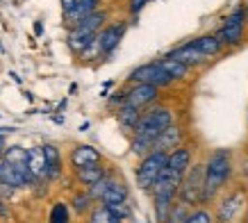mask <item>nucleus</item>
Returning <instances> with one entry per match:
<instances>
[{
    "label": "nucleus",
    "mask_w": 248,
    "mask_h": 223,
    "mask_svg": "<svg viewBox=\"0 0 248 223\" xmlns=\"http://www.w3.org/2000/svg\"><path fill=\"white\" fill-rule=\"evenodd\" d=\"M157 64H159L162 68H164V73L169 75V78H171L173 82L185 80V78L189 75V68L185 66V64H180L178 60H173V57H166V55H164V57H159Z\"/></svg>",
    "instance_id": "nucleus-23"
},
{
    "label": "nucleus",
    "mask_w": 248,
    "mask_h": 223,
    "mask_svg": "<svg viewBox=\"0 0 248 223\" xmlns=\"http://www.w3.org/2000/svg\"><path fill=\"white\" fill-rule=\"evenodd\" d=\"M87 130H89V121H84L82 126H80V132H87Z\"/></svg>",
    "instance_id": "nucleus-39"
},
{
    "label": "nucleus",
    "mask_w": 248,
    "mask_h": 223,
    "mask_svg": "<svg viewBox=\"0 0 248 223\" xmlns=\"http://www.w3.org/2000/svg\"><path fill=\"white\" fill-rule=\"evenodd\" d=\"M244 28H246V9L234 7L232 12L223 18V25H221L217 32V39L221 41V46L237 48V46L244 44Z\"/></svg>",
    "instance_id": "nucleus-5"
},
{
    "label": "nucleus",
    "mask_w": 248,
    "mask_h": 223,
    "mask_svg": "<svg viewBox=\"0 0 248 223\" xmlns=\"http://www.w3.org/2000/svg\"><path fill=\"white\" fill-rule=\"evenodd\" d=\"M2 159H5V164H25L28 148H23V146H7L2 150Z\"/></svg>",
    "instance_id": "nucleus-25"
},
{
    "label": "nucleus",
    "mask_w": 248,
    "mask_h": 223,
    "mask_svg": "<svg viewBox=\"0 0 248 223\" xmlns=\"http://www.w3.org/2000/svg\"><path fill=\"white\" fill-rule=\"evenodd\" d=\"M187 216H189V205H185V203H180V201H173L166 223H185Z\"/></svg>",
    "instance_id": "nucleus-27"
},
{
    "label": "nucleus",
    "mask_w": 248,
    "mask_h": 223,
    "mask_svg": "<svg viewBox=\"0 0 248 223\" xmlns=\"http://www.w3.org/2000/svg\"><path fill=\"white\" fill-rule=\"evenodd\" d=\"M9 214V209H7V205H5V201L0 198V216H7Z\"/></svg>",
    "instance_id": "nucleus-36"
},
{
    "label": "nucleus",
    "mask_w": 248,
    "mask_h": 223,
    "mask_svg": "<svg viewBox=\"0 0 248 223\" xmlns=\"http://www.w3.org/2000/svg\"><path fill=\"white\" fill-rule=\"evenodd\" d=\"M123 105H125V89H119V91H114L112 96H107V107L119 110Z\"/></svg>",
    "instance_id": "nucleus-33"
},
{
    "label": "nucleus",
    "mask_w": 248,
    "mask_h": 223,
    "mask_svg": "<svg viewBox=\"0 0 248 223\" xmlns=\"http://www.w3.org/2000/svg\"><path fill=\"white\" fill-rule=\"evenodd\" d=\"M244 9H246V18H248V5H246V7H244Z\"/></svg>",
    "instance_id": "nucleus-41"
},
{
    "label": "nucleus",
    "mask_w": 248,
    "mask_h": 223,
    "mask_svg": "<svg viewBox=\"0 0 248 223\" xmlns=\"http://www.w3.org/2000/svg\"><path fill=\"white\" fill-rule=\"evenodd\" d=\"M109 212H112L119 221H125L132 216V209H130V203H112V205H105Z\"/></svg>",
    "instance_id": "nucleus-31"
},
{
    "label": "nucleus",
    "mask_w": 248,
    "mask_h": 223,
    "mask_svg": "<svg viewBox=\"0 0 248 223\" xmlns=\"http://www.w3.org/2000/svg\"><path fill=\"white\" fill-rule=\"evenodd\" d=\"M44 150V159H46V173H48V180L53 182L62 175V153L55 143H44L41 146Z\"/></svg>",
    "instance_id": "nucleus-17"
},
{
    "label": "nucleus",
    "mask_w": 248,
    "mask_h": 223,
    "mask_svg": "<svg viewBox=\"0 0 248 223\" xmlns=\"http://www.w3.org/2000/svg\"><path fill=\"white\" fill-rule=\"evenodd\" d=\"M109 182H112V175L107 173L103 180H98L96 185H91V187H87V193L91 196V201H100L103 198V193L107 191V187H109Z\"/></svg>",
    "instance_id": "nucleus-30"
},
{
    "label": "nucleus",
    "mask_w": 248,
    "mask_h": 223,
    "mask_svg": "<svg viewBox=\"0 0 248 223\" xmlns=\"http://www.w3.org/2000/svg\"><path fill=\"white\" fill-rule=\"evenodd\" d=\"M191 46L203 55L205 60H212V57H217L218 52L223 50V46L217 39V34H201V37L191 39Z\"/></svg>",
    "instance_id": "nucleus-19"
},
{
    "label": "nucleus",
    "mask_w": 248,
    "mask_h": 223,
    "mask_svg": "<svg viewBox=\"0 0 248 223\" xmlns=\"http://www.w3.org/2000/svg\"><path fill=\"white\" fill-rule=\"evenodd\" d=\"M166 153H159V150H151L148 155L141 157V162L137 166L135 171V178H137V185L141 189H151L155 185V180L162 175V171L166 169Z\"/></svg>",
    "instance_id": "nucleus-6"
},
{
    "label": "nucleus",
    "mask_w": 248,
    "mask_h": 223,
    "mask_svg": "<svg viewBox=\"0 0 248 223\" xmlns=\"http://www.w3.org/2000/svg\"><path fill=\"white\" fill-rule=\"evenodd\" d=\"M28 169H30L32 178H34V185L37 182H48V173H46V159H44V150L41 146H32L28 148Z\"/></svg>",
    "instance_id": "nucleus-16"
},
{
    "label": "nucleus",
    "mask_w": 248,
    "mask_h": 223,
    "mask_svg": "<svg viewBox=\"0 0 248 223\" xmlns=\"http://www.w3.org/2000/svg\"><path fill=\"white\" fill-rule=\"evenodd\" d=\"M214 219H212V214L207 212V209H196V212H191V214L185 219V223H212Z\"/></svg>",
    "instance_id": "nucleus-32"
},
{
    "label": "nucleus",
    "mask_w": 248,
    "mask_h": 223,
    "mask_svg": "<svg viewBox=\"0 0 248 223\" xmlns=\"http://www.w3.org/2000/svg\"><path fill=\"white\" fill-rule=\"evenodd\" d=\"M189 166H191V150L185 148V146H178L166 157V169L180 173V175H185L189 171Z\"/></svg>",
    "instance_id": "nucleus-18"
},
{
    "label": "nucleus",
    "mask_w": 248,
    "mask_h": 223,
    "mask_svg": "<svg viewBox=\"0 0 248 223\" xmlns=\"http://www.w3.org/2000/svg\"><path fill=\"white\" fill-rule=\"evenodd\" d=\"M125 82L128 84H153L157 89H166V87L173 84V80L164 73V68L157 64V60L146 62V64H139L137 68H132L130 75L125 78Z\"/></svg>",
    "instance_id": "nucleus-7"
},
{
    "label": "nucleus",
    "mask_w": 248,
    "mask_h": 223,
    "mask_svg": "<svg viewBox=\"0 0 248 223\" xmlns=\"http://www.w3.org/2000/svg\"><path fill=\"white\" fill-rule=\"evenodd\" d=\"M68 162H71V166L78 171V169H84V166L103 162V155H100V150L89 146V143H80V146H73V148H71Z\"/></svg>",
    "instance_id": "nucleus-12"
},
{
    "label": "nucleus",
    "mask_w": 248,
    "mask_h": 223,
    "mask_svg": "<svg viewBox=\"0 0 248 223\" xmlns=\"http://www.w3.org/2000/svg\"><path fill=\"white\" fill-rule=\"evenodd\" d=\"M107 23H109V12L107 9H98L93 14H89L87 18L73 25V28H68V34H66V46L68 50L73 52V55H80V52L91 44V39L96 37L98 32L105 28Z\"/></svg>",
    "instance_id": "nucleus-2"
},
{
    "label": "nucleus",
    "mask_w": 248,
    "mask_h": 223,
    "mask_svg": "<svg viewBox=\"0 0 248 223\" xmlns=\"http://www.w3.org/2000/svg\"><path fill=\"white\" fill-rule=\"evenodd\" d=\"M114 112H116V123H119L121 130H123L125 134H132L137 121H139V116H141V110L130 107V105H123V107H119V110H114Z\"/></svg>",
    "instance_id": "nucleus-21"
},
{
    "label": "nucleus",
    "mask_w": 248,
    "mask_h": 223,
    "mask_svg": "<svg viewBox=\"0 0 248 223\" xmlns=\"http://www.w3.org/2000/svg\"><path fill=\"white\" fill-rule=\"evenodd\" d=\"M2 166H5V159H2V155H0V171H2Z\"/></svg>",
    "instance_id": "nucleus-40"
},
{
    "label": "nucleus",
    "mask_w": 248,
    "mask_h": 223,
    "mask_svg": "<svg viewBox=\"0 0 248 223\" xmlns=\"http://www.w3.org/2000/svg\"><path fill=\"white\" fill-rule=\"evenodd\" d=\"M180 182H182L180 173L171 171V169H164L162 175L155 180V185H153L148 191L153 193V198H171V201H175V198H178Z\"/></svg>",
    "instance_id": "nucleus-11"
},
{
    "label": "nucleus",
    "mask_w": 248,
    "mask_h": 223,
    "mask_svg": "<svg viewBox=\"0 0 248 223\" xmlns=\"http://www.w3.org/2000/svg\"><path fill=\"white\" fill-rule=\"evenodd\" d=\"M128 198H130L128 185H125L123 180L112 178V182H109V187H107V191L103 193V198H100V205H112V203H128Z\"/></svg>",
    "instance_id": "nucleus-20"
},
{
    "label": "nucleus",
    "mask_w": 248,
    "mask_h": 223,
    "mask_svg": "<svg viewBox=\"0 0 248 223\" xmlns=\"http://www.w3.org/2000/svg\"><path fill=\"white\" fill-rule=\"evenodd\" d=\"M166 57H173V60H178L180 64H185V66L191 71V68H201L203 64H207L210 60H205L201 52L196 50L194 46H191V41H185V44H180V46H175Z\"/></svg>",
    "instance_id": "nucleus-13"
},
{
    "label": "nucleus",
    "mask_w": 248,
    "mask_h": 223,
    "mask_svg": "<svg viewBox=\"0 0 248 223\" xmlns=\"http://www.w3.org/2000/svg\"><path fill=\"white\" fill-rule=\"evenodd\" d=\"M171 123H175L171 107H166V105H155L153 107L151 105L146 112H141V116H139L135 130H132V137H143V139L155 142L162 134V130H166Z\"/></svg>",
    "instance_id": "nucleus-3"
},
{
    "label": "nucleus",
    "mask_w": 248,
    "mask_h": 223,
    "mask_svg": "<svg viewBox=\"0 0 248 223\" xmlns=\"http://www.w3.org/2000/svg\"><path fill=\"white\" fill-rule=\"evenodd\" d=\"M105 175H107V169L103 166V162L91 164V166H84V169H78V171H76L78 182H80V185H84V187L96 185L98 180H103Z\"/></svg>",
    "instance_id": "nucleus-22"
},
{
    "label": "nucleus",
    "mask_w": 248,
    "mask_h": 223,
    "mask_svg": "<svg viewBox=\"0 0 248 223\" xmlns=\"http://www.w3.org/2000/svg\"><path fill=\"white\" fill-rule=\"evenodd\" d=\"M241 205H244V193L241 191H234L230 193L226 201L218 205V212H217V221L218 223H232L239 214Z\"/></svg>",
    "instance_id": "nucleus-15"
},
{
    "label": "nucleus",
    "mask_w": 248,
    "mask_h": 223,
    "mask_svg": "<svg viewBox=\"0 0 248 223\" xmlns=\"http://www.w3.org/2000/svg\"><path fill=\"white\" fill-rule=\"evenodd\" d=\"M9 75H12V80H14L16 84H21V78H18V73H14V71H12V73H9Z\"/></svg>",
    "instance_id": "nucleus-38"
},
{
    "label": "nucleus",
    "mask_w": 248,
    "mask_h": 223,
    "mask_svg": "<svg viewBox=\"0 0 248 223\" xmlns=\"http://www.w3.org/2000/svg\"><path fill=\"white\" fill-rule=\"evenodd\" d=\"M98 9L100 0H62V21L66 28H73Z\"/></svg>",
    "instance_id": "nucleus-9"
},
{
    "label": "nucleus",
    "mask_w": 248,
    "mask_h": 223,
    "mask_svg": "<svg viewBox=\"0 0 248 223\" xmlns=\"http://www.w3.org/2000/svg\"><path fill=\"white\" fill-rule=\"evenodd\" d=\"M5 148H7V139L0 134V155H2V150H5Z\"/></svg>",
    "instance_id": "nucleus-37"
},
{
    "label": "nucleus",
    "mask_w": 248,
    "mask_h": 223,
    "mask_svg": "<svg viewBox=\"0 0 248 223\" xmlns=\"http://www.w3.org/2000/svg\"><path fill=\"white\" fill-rule=\"evenodd\" d=\"M178 146H182V127L178 126V123H171V126L166 127V130H162V134L155 139L153 150H159V153H166V155H169V153L175 150Z\"/></svg>",
    "instance_id": "nucleus-14"
},
{
    "label": "nucleus",
    "mask_w": 248,
    "mask_h": 223,
    "mask_svg": "<svg viewBox=\"0 0 248 223\" xmlns=\"http://www.w3.org/2000/svg\"><path fill=\"white\" fill-rule=\"evenodd\" d=\"M128 25H130L128 21H112L98 32L96 39L98 46H100V57H112L114 50L119 48L121 39L125 37V32H128Z\"/></svg>",
    "instance_id": "nucleus-8"
},
{
    "label": "nucleus",
    "mask_w": 248,
    "mask_h": 223,
    "mask_svg": "<svg viewBox=\"0 0 248 223\" xmlns=\"http://www.w3.org/2000/svg\"><path fill=\"white\" fill-rule=\"evenodd\" d=\"M71 205L76 209V214H87L91 209V205H93V201H91V196L87 191H80L71 198Z\"/></svg>",
    "instance_id": "nucleus-28"
},
{
    "label": "nucleus",
    "mask_w": 248,
    "mask_h": 223,
    "mask_svg": "<svg viewBox=\"0 0 248 223\" xmlns=\"http://www.w3.org/2000/svg\"><path fill=\"white\" fill-rule=\"evenodd\" d=\"M89 223H121L116 216L105 207V205H98L89 212Z\"/></svg>",
    "instance_id": "nucleus-26"
},
{
    "label": "nucleus",
    "mask_w": 248,
    "mask_h": 223,
    "mask_svg": "<svg viewBox=\"0 0 248 223\" xmlns=\"http://www.w3.org/2000/svg\"><path fill=\"white\" fill-rule=\"evenodd\" d=\"M159 100V89L153 84H128L125 87V105L137 107V110H146L153 103Z\"/></svg>",
    "instance_id": "nucleus-10"
},
{
    "label": "nucleus",
    "mask_w": 248,
    "mask_h": 223,
    "mask_svg": "<svg viewBox=\"0 0 248 223\" xmlns=\"http://www.w3.org/2000/svg\"><path fill=\"white\" fill-rule=\"evenodd\" d=\"M153 146H155V142H151V139H143V137H132V142H130V150H132L137 157L148 155V153L153 150Z\"/></svg>",
    "instance_id": "nucleus-29"
},
{
    "label": "nucleus",
    "mask_w": 248,
    "mask_h": 223,
    "mask_svg": "<svg viewBox=\"0 0 248 223\" xmlns=\"http://www.w3.org/2000/svg\"><path fill=\"white\" fill-rule=\"evenodd\" d=\"M205 185V164H191L189 171L182 175L180 189H178V201L185 205H201Z\"/></svg>",
    "instance_id": "nucleus-4"
},
{
    "label": "nucleus",
    "mask_w": 248,
    "mask_h": 223,
    "mask_svg": "<svg viewBox=\"0 0 248 223\" xmlns=\"http://www.w3.org/2000/svg\"><path fill=\"white\" fill-rule=\"evenodd\" d=\"M34 34H37V37H41V34H44V23H41V21L34 23Z\"/></svg>",
    "instance_id": "nucleus-35"
},
{
    "label": "nucleus",
    "mask_w": 248,
    "mask_h": 223,
    "mask_svg": "<svg viewBox=\"0 0 248 223\" xmlns=\"http://www.w3.org/2000/svg\"><path fill=\"white\" fill-rule=\"evenodd\" d=\"M48 223H71V209L66 203H55L50 207V214H48Z\"/></svg>",
    "instance_id": "nucleus-24"
},
{
    "label": "nucleus",
    "mask_w": 248,
    "mask_h": 223,
    "mask_svg": "<svg viewBox=\"0 0 248 223\" xmlns=\"http://www.w3.org/2000/svg\"><path fill=\"white\" fill-rule=\"evenodd\" d=\"M232 173V153L228 148H217L212 150L210 159L205 164V185H203V203H210L223 187H226L228 178Z\"/></svg>",
    "instance_id": "nucleus-1"
},
{
    "label": "nucleus",
    "mask_w": 248,
    "mask_h": 223,
    "mask_svg": "<svg viewBox=\"0 0 248 223\" xmlns=\"http://www.w3.org/2000/svg\"><path fill=\"white\" fill-rule=\"evenodd\" d=\"M151 0H128V5H125V9H128L130 16H139V12H141L146 5H148Z\"/></svg>",
    "instance_id": "nucleus-34"
}]
</instances>
